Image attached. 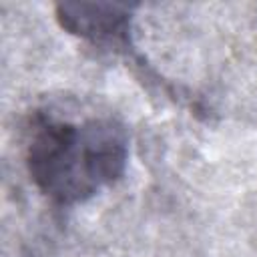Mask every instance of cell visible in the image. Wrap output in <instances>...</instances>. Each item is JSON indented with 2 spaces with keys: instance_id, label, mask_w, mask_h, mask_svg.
Returning a JSON list of instances; mask_svg holds the SVG:
<instances>
[{
  "instance_id": "cell-2",
  "label": "cell",
  "mask_w": 257,
  "mask_h": 257,
  "mask_svg": "<svg viewBox=\"0 0 257 257\" xmlns=\"http://www.w3.org/2000/svg\"><path fill=\"white\" fill-rule=\"evenodd\" d=\"M135 6L112 2H60L58 24L84 40L104 46H126Z\"/></svg>"
},
{
  "instance_id": "cell-1",
  "label": "cell",
  "mask_w": 257,
  "mask_h": 257,
  "mask_svg": "<svg viewBox=\"0 0 257 257\" xmlns=\"http://www.w3.org/2000/svg\"><path fill=\"white\" fill-rule=\"evenodd\" d=\"M128 131L110 114L60 118L38 114L26 143V169L36 189L58 207L86 203L122 179Z\"/></svg>"
}]
</instances>
